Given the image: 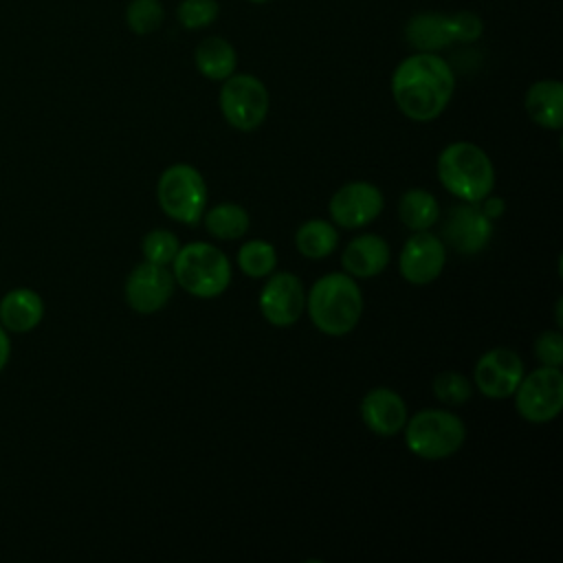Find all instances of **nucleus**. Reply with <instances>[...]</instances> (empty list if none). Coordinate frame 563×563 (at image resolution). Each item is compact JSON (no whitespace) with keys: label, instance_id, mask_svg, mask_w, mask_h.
Wrapping results in <instances>:
<instances>
[{"label":"nucleus","instance_id":"obj_1","mask_svg":"<svg viewBox=\"0 0 563 563\" xmlns=\"http://www.w3.org/2000/svg\"><path fill=\"white\" fill-rule=\"evenodd\" d=\"M455 90V73L438 53H413L391 75V97L398 110L418 123L440 117Z\"/></svg>","mask_w":563,"mask_h":563},{"label":"nucleus","instance_id":"obj_2","mask_svg":"<svg viewBox=\"0 0 563 563\" xmlns=\"http://www.w3.org/2000/svg\"><path fill=\"white\" fill-rule=\"evenodd\" d=\"M308 317L328 336L352 332L363 312V295L347 273H328L314 282L306 297Z\"/></svg>","mask_w":563,"mask_h":563},{"label":"nucleus","instance_id":"obj_3","mask_svg":"<svg viewBox=\"0 0 563 563\" xmlns=\"http://www.w3.org/2000/svg\"><path fill=\"white\" fill-rule=\"evenodd\" d=\"M438 178L451 196L464 202H479L493 194L495 167L482 147L455 141L438 156Z\"/></svg>","mask_w":563,"mask_h":563},{"label":"nucleus","instance_id":"obj_4","mask_svg":"<svg viewBox=\"0 0 563 563\" xmlns=\"http://www.w3.org/2000/svg\"><path fill=\"white\" fill-rule=\"evenodd\" d=\"M176 284L194 297L211 299L222 295L231 284V262L218 246L189 242L174 257Z\"/></svg>","mask_w":563,"mask_h":563},{"label":"nucleus","instance_id":"obj_5","mask_svg":"<svg viewBox=\"0 0 563 563\" xmlns=\"http://www.w3.org/2000/svg\"><path fill=\"white\" fill-rule=\"evenodd\" d=\"M405 444L422 460H444L457 453L466 440L460 416L446 409H424L405 422Z\"/></svg>","mask_w":563,"mask_h":563},{"label":"nucleus","instance_id":"obj_6","mask_svg":"<svg viewBox=\"0 0 563 563\" xmlns=\"http://www.w3.org/2000/svg\"><path fill=\"white\" fill-rule=\"evenodd\" d=\"M156 198L167 218L196 224L207 209V183L194 165L176 163L161 174Z\"/></svg>","mask_w":563,"mask_h":563},{"label":"nucleus","instance_id":"obj_7","mask_svg":"<svg viewBox=\"0 0 563 563\" xmlns=\"http://www.w3.org/2000/svg\"><path fill=\"white\" fill-rule=\"evenodd\" d=\"M218 101L224 121L242 132L260 128L268 114V90L255 75H229L222 81Z\"/></svg>","mask_w":563,"mask_h":563},{"label":"nucleus","instance_id":"obj_8","mask_svg":"<svg viewBox=\"0 0 563 563\" xmlns=\"http://www.w3.org/2000/svg\"><path fill=\"white\" fill-rule=\"evenodd\" d=\"M515 405L523 420L545 424L563 409V372L552 365H541L523 374L515 389Z\"/></svg>","mask_w":563,"mask_h":563},{"label":"nucleus","instance_id":"obj_9","mask_svg":"<svg viewBox=\"0 0 563 563\" xmlns=\"http://www.w3.org/2000/svg\"><path fill=\"white\" fill-rule=\"evenodd\" d=\"M174 284V273L167 266L145 260L125 279V301L141 314L158 312L172 299Z\"/></svg>","mask_w":563,"mask_h":563},{"label":"nucleus","instance_id":"obj_10","mask_svg":"<svg viewBox=\"0 0 563 563\" xmlns=\"http://www.w3.org/2000/svg\"><path fill=\"white\" fill-rule=\"evenodd\" d=\"M446 262L444 242L429 231H413L405 242L398 260V271L405 282L413 286H427L440 277Z\"/></svg>","mask_w":563,"mask_h":563},{"label":"nucleus","instance_id":"obj_11","mask_svg":"<svg viewBox=\"0 0 563 563\" xmlns=\"http://www.w3.org/2000/svg\"><path fill=\"white\" fill-rule=\"evenodd\" d=\"M330 218L343 229H361L383 211V194L376 185L354 180L336 189L328 205Z\"/></svg>","mask_w":563,"mask_h":563},{"label":"nucleus","instance_id":"obj_12","mask_svg":"<svg viewBox=\"0 0 563 563\" xmlns=\"http://www.w3.org/2000/svg\"><path fill=\"white\" fill-rule=\"evenodd\" d=\"M442 235L453 251L475 255L488 246L493 238V220L479 209L477 202H464L449 209Z\"/></svg>","mask_w":563,"mask_h":563},{"label":"nucleus","instance_id":"obj_13","mask_svg":"<svg viewBox=\"0 0 563 563\" xmlns=\"http://www.w3.org/2000/svg\"><path fill=\"white\" fill-rule=\"evenodd\" d=\"M523 378V361L510 347L484 352L475 365V385L488 398H508Z\"/></svg>","mask_w":563,"mask_h":563},{"label":"nucleus","instance_id":"obj_14","mask_svg":"<svg viewBox=\"0 0 563 563\" xmlns=\"http://www.w3.org/2000/svg\"><path fill=\"white\" fill-rule=\"evenodd\" d=\"M306 308L301 279L292 273H275L260 292V310L273 325L286 328L299 321Z\"/></svg>","mask_w":563,"mask_h":563},{"label":"nucleus","instance_id":"obj_15","mask_svg":"<svg viewBox=\"0 0 563 563\" xmlns=\"http://www.w3.org/2000/svg\"><path fill=\"white\" fill-rule=\"evenodd\" d=\"M361 418L376 435H396L407 422V405L389 387H376L361 400Z\"/></svg>","mask_w":563,"mask_h":563},{"label":"nucleus","instance_id":"obj_16","mask_svg":"<svg viewBox=\"0 0 563 563\" xmlns=\"http://www.w3.org/2000/svg\"><path fill=\"white\" fill-rule=\"evenodd\" d=\"M389 262V246L380 235L363 233L347 242L341 253V264L347 275L352 277H374L385 271Z\"/></svg>","mask_w":563,"mask_h":563},{"label":"nucleus","instance_id":"obj_17","mask_svg":"<svg viewBox=\"0 0 563 563\" xmlns=\"http://www.w3.org/2000/svg\"><path fill=\"white\" fill-rule=\"evenodd\" d=\"M402 35L416 53H438L453 42L449 13H435V11L416 13L407 20Z\"/></svg>","mask_w":563,"mask_h":563},{"label":"nucleus","instance_id":"obj_18","mask_svg":"<svg viewBox=\"0 0 563 563\" xmlns=\"http://www.w3.org/2000/svg\"><path fill=\"white\" fill-rule=\"evenodd\" d=\"M44 317V301L31 288H15L0 299V325L7 332H31Z\"/></svg>","mask_w":563,"mask_h":563},{"label":"nucleus","instance_id":"obj_19","mask_svg":"<svg viewBox=\"0 0 563 563\" xmlns=\"http://www.w3.org/2000/svg\"><path fill=\"white\" fill-rule=\"evenodd\" d=\"M526 112L528 117L545 128H563V84L556 79H539L526 92Z\"/></svg>","mask_w":563,"mask_h":563},{"label":"nucleus","instance_id":"obj_20","mask_svg":"<svg viewBox=\"0 0 563 563\" xmlns=\"http://www.w3.org/2000/svg\"><path fill=\"white\" fill-rule=\"evenodd\" d=\"M194 64L202 77L211 81H224L229 75L235 73L238 55L229 40L220 35H209L196 46Z\"/></svg>","mask_w":563,"mask_h":563},{"label":"nucleus","instance_id":"obj_21","mask_svg":"<svg viewBox=\"0 0 563 563\" xmlns=\"http://www.w3.org/2000/svg\"><path fill=\"white\" fill-rule=\"evenodd\" d=\"M398 218L411 231H427L440 218V205L427 189H409L398 200Z\"/></svg>","mask_w":563,"mask_h":563},{"label":"nucleus","instance_id":"obj_22","mask_svg":"<svg viewBox=\"0 0 563 563\" xmlns=\"http://www.w3.org/2000/svg\"><path fill=\"white\" fill-rule=\"evenodd\" d=\"M202 216H205V227H207L209 235H213L218 240L242 238L251 224L246 209L235 202H220V205L211 207L209 211L205 209Z\"/></svg>","mask_w":563,"mask_h":563},{"label":"nucleus","instance_id":"obj_23","mask_svg":"<svg viewBox=\"0 0 563 563\" xmlns=\"http://www.w3.org/2000/svg\"><path fill=\"white\" fill-rule=\"evenodd\" d=\"M336 242H339V233L334 224L325 220H308L297 229V235H295L297 251L310 260L328 257L336 249Z\"/></svg>","mask_w":563,"mask_h":563},{"label":"nucleus","instance_id":"obj_24","mask_svg":"<svg viewBox=\"0 0 563 563\" xmlns=\"http://www.w3.org/2000/svg\"><path fill=\"white\" fill-rule=\"evenodd\" d=\"M277 264L275 246L266 240H249L238 251V266L249 277H266Z\"/></svg>","mask_w":563,"mask_h":563},{"label":"nucleus","instance_id":"obj_25","mask_svg":"<svg viewBox=\"0 0 563 563\" xmlns=\"http://www.w3.org/2000/svg\"><path fill=\"white\" fill-rule=\"evenodd\" d=\"M165 9L158 0H132L125 9V24L136 35H150L161 29Z\"/></svg>","mask_w":563,"mask_h":563},{"label":"nucleus","instance_id":"obj_26","mask_svg":"<svg viewBox=\"0 0 563 563\" xmlns=\"http://www.w3.org/2000/svg\"><path fill=\"white\" fill-rule=\"evenodd\" d=\"M141 249H143V255L147 262L167 266L174 262V257L180 249V242H178V235L167 229H152L145 233Z\"/></svg>","mask_w":563,"mask_h":563},{"label":"nucleus","instance_id":"obj_27","mask_svg":"<svg viewBox=\"0 0 563 563\" xmlns=\"http://www.w3.org/2000/svg\"><path fill=\"white\" fill-rule=\"evenodd\" d=\"M471 394H473V387L468 378L453 369H446L433 378V396L444 405L460 407L471 398Z\"/></svg>","mask_w":563,"mask_h":563},{"label":"nucleus","instance_id":"obj_28","mask_svg":"<svg viewBox=\"0 0 563 563\" xmlns=\"http://www.w3.org/2000/svg\"><path fill=\"white\" fill-rule=\"evenodd\" d=\"M220 13L218 0H180L176 9V18L183 29L187 31H200L216 22Z\"/></svg>","mask_w":563,"mask_h":563},{"label":"nucleus","instance_id":"obj_29","mask_svg":"<svg viewBox=\"0 0 563 563\" xmlns=\"http://www.w3.org/2000/svg\"><path fill=\"white\" fill-rule=\"evenodd\" d=\"M534 356L541 365L561 367L563 363V336L559 330H545L534 341Z\"/></svg>","mask_w":563,"mask_h":563},{"label":"nucleus","instance_id":"obj_30","mask_svg":"<svg viewBox=\"0 0 563 563\" xmlns=\"http://www.w3.org/2000/svg\"><path fill=\"white\" fill-rule=\"evenodd\" d=\"M449 24L453 33V42H475L484 31V22L473 11L449 13Z\"/></svg>","mask_w":563,"mask_h":563},{"label":"nucleus","instance_id":"obj_31","mask_svg":"<svg viewBox=\"0 0 563 563\" xmlns=\"http://www.w3.org/2000/svg\"><path fill=\"white\" fill-rule=\"evenodd\" d=\"M477 205H479V209H482L490 220H495V218L504 216V211H506V202H504V198L493 196V194H488L486 198H482Z\"/></svg>","mask_w":563,"mask_h":563},{"label":"nucleus","instance_id":"obj_32","mask_svg":"<svg viewBox=\"0 0 563 563\" xmlns=\"http://www.w3.org/2000/svg\"><path fill=\"white\" fill-rule=\"evenodd\" d=\"M9 356H11V341H9L7 330L0 325V372L9 363Z\"/></svg>","mask_w":563,"mask_h":563},{"label":"nucleus","instance_id":"obj_33","mask_svg":"<svg viewBox=\"0 0 563 563\" xmlns=\"http://www.w3.org/2000/svg\"><path fill=\"white\" fill-rule=\"evenodd\" d=\"M249 2H255V4H264V2H271V0H249Z\"/></svg>","mask_w":563,"mask_h":563}]
</instances>
